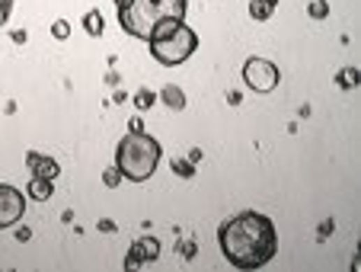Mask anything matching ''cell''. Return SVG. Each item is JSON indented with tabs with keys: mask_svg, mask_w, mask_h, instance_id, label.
Segmentation results:
<instances>
[{
	"mask_svg": "<svg viewBox=\"0 0 361 272\" xmlns=\"http://www.w3.org/2000/svg\"><path fill=\"white\" fill-rule=\"evenodd\" d=\"M279 10V0H249V16L256 20V23H265L272 20V13Z\"/></svg>",
	"mask_w": 361,
	"mask_h": 272,
	"instance_id": "11",
	"label": "cell"
},
{
	"mask_svg": "<svg viewBox=\"0 0 361 272\" xmlns=\"http://www.w3.org/2000/svg\"><path fill=\"white\" fill-rule=\"evenodd\" d=\"M10 38H13L16 45H26V38H29V36H26V29H13V32H10Z\"/></svg>",
	"mask_w": 361,
	"mask_h": 272,
	"instance_id": "20",
	"label": "cell"
},
{
	"mask_svg": "<svg viewBox=\"0 0 361 272\" xmlns=\"http://www.w3.org/2000/svg\"><path fill=\"white\" fill-rule=\"evenodd\" d=\"M358 80H361L358 68H342V71H339V77H336V83L342 87V90H352V87H355Z\"/></svg>",
	"mask_w": 361,
	"mask_h": 272,
	"instance_id": "15",
	"label": "cell"
},
{
	"mask_svg": "<svg viewBox=\"0 0 361 272\" xmlns=\"http://www.w3.org/2000/svg\"><path fill=\"white\" fill-rule=\"evenodd\" d=\"M218 243L233 269H263L279 253V234L269 215L240 212L218 227Z\"/></svg>",
	"mask_w": 361,
	"mask_h": 272,
	"instance_id": "1",
	"label": "cell"
},
{
	"mask_svg": "<svg viewBox=\"0 0 361 272\" xmlns=\"http://www.w3.org/2000/svg\"><path fill=\"white\" fill-rule=\"evenodd\" d=\"M154 103H157V93L147 90V87H141V90L135 93V109H138V113H147V109H154Z\"/></svg>",
	"mask_w": 361,
	"mask_h": 272,
	"instance_id": "13",
	"label": "cell"
},
{
	"mask_svg": "<svg viewBox=\"0 0 361 272\" xmlns=\"http://www.w3.org/2000/svg\"><path fill=\"white\" fill-rule=\"evenodd\" d=\"M26 192H29V199H36V202H48V199L54 196V180L32 176V180L26 182Z\"/></svg>",
	"mask_w": 361,
	"mask_h": 272,
	"instance_id": "9",
	"label": "cell"
},
{
	"mask_svg": "<svg viewBox=\"0 0 361 272\" xmlns=\"http://www.w3.org/2000/svg\"><path fill=\"white\" fill-rule=\"evenodd\" d=\"M10 13H13V0H0V26H7Z\"/></svg>",
	"mask_w": 361,
	"mask_h": 272,
	"instance_id": "19",
	"label": "cell"
},
{
	"mask_svg": "<svg viewBox=\"0 0 361 272\" xmlns=\"http://www.w3.org/2000/svg\"><path fill=\"white\" fill-rule=\"evenodd\" d=\"M23 215H26V196L16 189V186L0 182V231L13 227Z\"/></svg>",
	"mask_w": 361,
	"mask_h": 272,
	"instance_id": "6",
	"label": "cell"
},
{
	"mask_svg": "<svg viewBox=\"0 0 361 272\" xmlns=\"http://www.w3.org/2000/svg\"><path fill=\"white\" fill-rule=\"evenodd\" d=\"M83 29L90 32L93 38L103 36V29H105V16H103V10H87V13H83Z\"/></svg>",
	"mask_w": 361,
	"mask_h": 272,
	"instance_id": "12",
	"label": "cell"
},
{
	"mask_svg": "<svg viewBox=\"0 0 361 272\" xmlns=\"http://www.w3.org/2000/svg\"><path fill=\"white\" fill-rule=\"evenodd\" d=\"M330 231H332V221H323L320 224V237H330Z\"/></svg>",
	"mask_w": 361,
	"mask_h": 272,
	"instance_id": "25",
	"label": "cell"
},
{
	"mask_svg": "<svg viewBox=\"0 0 361 272\" xmlns=\"http://www.w3.org/2000/svg\"><path fill=\"white\" fill-rule=\"evenodd\" d=\"M147 45H151V58L157 61V64H163V68H179L182 61H189L192 55H196L198 36L182 23L173 36L157 38V42H147Z\"/></svg>",
	"mask_w": 361,
	"mask_h": 272,
	"instance_id": "4",
	"label": "cell"
},
{
	"mask_svg": "<svg viewBox=\"0 0 361 272\" xmlns=\"http://www.w3.org/2000/svg\"><path fill=\"white\" fill-rule=\"evenodd\" d=\"M157 99L163 103V106H170V109H176V113H182L186 109V93L176 87V83H166L163 90L157 93Z\"/></svg>",
	"mask_w": 361,
	"mask_h": 272,
	"instance_id": "10",
	"label": "cell"
},
{
	"mask_svg": "<svg viewBox=\"0 0 361 272\" xmlns=\"http://www.w3.org/2000/svg\"><path fill=\"white\" fill-rule=\"evenodd\" d=\"M182 257H186V259L196 257V243H186V247H182Z\"/></svg>",
	"mask_w": 361,
	"mask_h": 272,
	"instance_id": "23",
	"label": "cell"
},
{
	"mask_svg": "<svg viewBox=\"0 0 361 272\" xmlns=\"http://www.w3.org/2000/svg\"><path fill=\"white\" fill-rule=\"evenodd\" d=\"M29 237H32V231H29V227H20V231H16V241H20V243H26V241H29Z\"/></svg>",
	"mask_w": 361,
	"mask_h": 272,
	"instance_id": "22",
	"label": "cell"
},
{
	"mask_svg": "<svg viewBox=\"0 0 361 272\" xmlns=\"http://www.w3.org/2000/svg\"><path fill=\"white\" fill-rule=\"evenodd\" d=\"M52 36L58 38V42L71 38V23H68V20H54V23H52Z\"/></svg>",
	"mask_w": 361,
	"mask_h": 272,
	"instance_id": "17",
	"label": "cell"
},
{
	"mask_svg": "<svg viewBox=\"0 0 361 272\" xmlns=\"http://www.w3.org/2000/svg\"><path fill=\"white\" fill-rule=\"evenodd\" d=\"M163 148L147 131H128L115 148V170L128 182H147L160 166Z\"/></svg>",
	"mask_w": 361,
	"mask_h": 272,
	"instance_id": "3",
	"label": "cell"
},
{
	"mask_svg": "<svg viewBox=\"0 0 361 272\" xmlns=\"http://www.w3.org/2000/svg\"><path fill=\"white\" fill-rule=\"evenodd\" d=\"M170 166H173V173L182 176V180H192V176H196V164H192L189 157H173Z\"/></svg>",
	"mask_w": 361,
	"mask_h": 272,
	"instance_id": "14",
	"label": "cell"
},
{
	"mask_svg": "<svg viewBox=\"0 0 361 272\" xmlns=\"http://www.w3.org/2000/svg\"><path fill=\"white\" fill-rule=\"evenodd\" d=\"M99 231H105V234H115V221L99 218Z\"/></svg>",
	"mask_w": 361,
	"mask_h": 272,
	"instance_id": "21",
	"label": "cell"
},
{
	"mask_svg": "<svg viewBox=\"0 0 361 272\" xmlns=\"http://www.w3.org/2000/svg\"><path fill=\"white\" fill-rule=\"evenodd\" d=\"M26 166H29L32 176H42V180H58L61 173V164L48 154H38V151H29L26 154Z\"/></svg>",
	"mask_w": 361,
	"mask_h": 272,
	"instance_id": "8",
	"label": "cell"
},
{
	"mask_svg": "<svg viewBox=\"0 0 361 272\" xmlns=\"http://www.w3.org/2000/svg\"><path fill=\"white\" fill-rule=\"evenodd\" d=\"M189 160H192V164H198V160H202V148H192V151H189Z\"/></svg>",
	"mask_w": 361,
	"mask_h": 272,
	"instance_id": "24",
	"label": "cell"
},
{
	"mask_svg": "<svg viewBox=\"0 0 361 272\" xmlns=\"http://www.w3.org/2000/svg\"><path fill=\"white\" fill-rule=\"evenodd\" d=\"M103 182L109 186V189H115V186H121V173L115 170V166H109V170L103 173Z\"/></svg>",
	"mask_w": 361,
	"mask_h": 272,
	"instance_id": "18",
	"label": "cell"
},
{
	"mask_svg": "<svg viewBox=\"0 0 361 272\" xmlns=\"http://www.w3.org/2000/svg\"><path fill=\"white\" fill-rule=\"evenodd\" d=\"M160 257V241L157 237H138L131 243L128 257H125V269H138V266H147Z\"/></svg>",
	"mask_w": 361,
	"mask_h": 272,
	"instance_id": "7",
	"label": "cell"
},
{
	"mask_svg": "<svg viewBox=\"0 0 361 272\" xmlns=\"http://www.w3.org/2000/svg\"><path fill=\"white\" fill-rule=\"evenodd\" d=\"M119 23L131 38L151 42L154 29L166 20H186L189 0H115Z\"/></svg>",
	"mask_w": 361,
	"mask_h": 272,
	"instance_id": "2",
	"label": "cell"
},
{
	"mask_svg": "<svg viewBox=\"0 0 361 272\" xmlns=\"http://www.w3.org/2000/svg\"><path fill=\"white\" fill-rule=\"evenodd\" d=\"M307 16L310 20H326V16H330V3H326V0H310Z\"/></svg>",
	"mask_w": 361,
	"mask_h": 272,
	"instance_id": "16",
	"label": "cell"
},
{
	"mask_svg": "<svg viewBox=\"0 0 361 272\" xmlns=\"http://www.w3.org/2000/svg\"><path fill=\"white\" fill-rule=\"evenodd\" d=\"M279 80H281V74L269 58H249L246 64H243V83H246L249 90L272 93L279 87Z\"/></svg>",
	"mask_w": 361,
	"mask_h": 272,
	"instance_id": "5",
	"label": "cell"
}]
</instances>
